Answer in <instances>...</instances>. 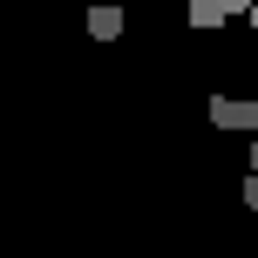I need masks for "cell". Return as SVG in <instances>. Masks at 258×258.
<instances>
[{
	"mask_svg": "<svg viewBox=\"0 0 258 258\" xmlns=\"http://www.w3.org/2000/svg\"><path fill=\"white\" fill-rule=\"evenodd\" d=\"M211 122H218V129H251L258 109L251 102H231V95H211Z\"/></svg>",
	"mask_w": 258,
	"mask_h": 258,
	"instance_id": "obj_1",
	"label": "cell"
},
{
	"mask_svg": "<svg viewBox=\"0 0 258 258\" xmlns=\"http://www.w3.org/2000/svg\"><path fill=\"white\" fill-rule=\"evenodd\" d=\"M183 21H190L197 34H211V27H224L231 14H224V0H190V7H183Z\"/></svg>",
	"mask_w": 258,
	"mask_h": 258,
	"instance_id": "obj_2",
	"label": "cell"
},
{
	"mask_svg": "<svg viewBox=\"0 0 258 258\" xmlns=\"http://www.w3.org/2000/svg\"><path fill=\"white\" fill-rule=\"evenodd\" d=\"M89 34H95V41H116V34H122V7H109V0L89 7Z\"/></svg>",
	"mask_w": 258,
	"mask_h": 258,
	"instance_id": "obj_3",
	"label": "cell"
},
{
	"mask_svg": "<svg viewBox=\"0 0 258 258\" xmlns=\"http://www.w3.org/2000/svg\"><path fill=\"white\" fill-rule=\"evenodd\" d=\"M258 7V0H224V14H251Z\"/></svg>",
	"mask_w": 258,
	"mask_h": 258,
	"instance_id": "obj_4",
	"label": "cell"
}]
</instances>
